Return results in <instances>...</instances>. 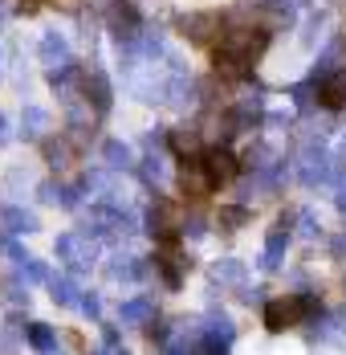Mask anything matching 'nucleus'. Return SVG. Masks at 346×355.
<instances>
[{
	"label": "nucleus",
	"mask_w": 346,
	"mask_h": 355,
	"mask_svg": "<svg viewBox=\"0 0 346 355\" xmlns=\"http://www.w3.org/2000/svg\"><path fill=\"white\" fill-rule=\"evenodd\" d=\"M82 98H86V107H94V114L102 119L110 103H114V90H110V78H106L98 66H90L86 78H82Z\"/></svg>",
	"instance_id": "nucleus-11"
},
{
	"label": "nucleus",
	"mask_w": 346,
	"mask_h": 355,
	"mask_svg": "<svg viewBox=\"0 0 346 355\" xmlns=\"http://www.w3.org/2000/svg\"><path fill=\"white\" fill-rule=\"evenodd\" d=\"M102 21L110 25V33L118 37V45L131 41L143 29V12H138V4H131V0H102Z\"/></svg>",
	"instance_id": "nucleus-7"
},
{
	"label": "nucleus",
	"mask_w": 346,
	"mask_h": 355,
	"mask_svg": "<svg viewBox=\"0 0 346 355\" xmlns=\"http://www.w3.org/2000/svg\"><path fill=\"white\" fill-rule=\"evenodd\" d=\"M204 164H208V176H212V184H216V188H224V184H233V180L241 176V164H237V155H233L228 147L208 151Z\"/></svg>",
	"instance_id": "nucleus-13"
},
{
	"label": "nucleus",
	"mask_w": 346,
	"mask_h": 355,
	"mask_svg": "<svg viewBox=\"0 0 346 355\" xmlns=\"http://www.w3.org/2000/svg\"><path fill=\"white\" fill-rule=\"evenodd\" d=\"M265 331H289L298 322L310 319V306H306V294H281V298H265Z\"/></svg>",
	"instance_id": "nucleus-2"
},
{
	"label": "nucleus",
	"mask_w": 346,
	"mask_h": 355,
	"mask_svg": "<svg viewBox=\"0 0 346 355\" xmlns=\"http://www.w3.org/2000/svg\"><path fill=\"white\" fill-rule=\"evenodd\" d=\"M233 343H237V327H233V319L212 311V315L204 319V339H200V352L220 355V352H233Z\"/></svg>",
	"instance_id": "nucleus-9"
},
{
	"label": "nucleus",
	"mask_w": 346,
	"mask_h": 355,
	"mask_svg": "<svg viewBox=\"0 0 346 355\" xmlns=\"http://www.w3.org/2000/svg\"><path fill=\"white\" fill-rule=\"evenodd\" d=\"M334 205L346 213V168H338V176H334Z\"/></svg>",
	"instance_id": "nucleus-35"
},
{
	"label": "nucleus",
	"mask_w": 346,
	"mask_h": 355,
	"mask_svg": "<svg viewBox=\"0 0 346 355\" xmlns=\"http://www.w3.org/2000/svg\"><path fill=\"white\" fill-rule=\"evenodd\" d=\"M248 220H253V209H248V205H224V209H220V229H224V233L241 229Z\"/></svg>",
	"instance_id": "nucleus-26"
},
{
	"label": "nucleus",
	"mask_w": 346,
	"mask_h": 355,
	"mask_svg": "<svg viewBox=\"0 0 346 355\" xmlns=\"http://www.w3.org/2000/svg\"><path fill=\"white\" fill-rule=\"evenodd\" d=\"M17 274H21L25 282H49V266H45L41 257H25V261L17 266Z\"/></svg>",
	"instance_id": "nucleus-28"
},
{
	"label": "nucleus",
	"mask_w": 346,
	"mask_h": 355,
	"mask_svg": "<svg viewBox=\"0 0 346 355\" xmlns=\"http://www.w3.org/2000/svg\"><path fill=\"white\" fill-rule=\"evenodd\" d=\"M8 143H12V119L0 114V147H8Z\"/></svg>",
	"instance_id": "nucleus-38"
},
{
	"label": "nucleus",
	"mask_w": 346,
	"mask_h": 355,
	"mask_svg": "<svg viewBox=\"0 0 346 355\" xmlns=\"http://www.w3.org/2000/svg\"><path fill=\"white\" fill-rule=\"evenodd\" d=\"M0 62H4V53H0Z\"/></svg>",
	"instance_id": "nucleus-43"
},
{
	"label": "nucleus",
	"mask_w": 346,
	"mask_h": 355,
	"mask_svg": "<svg viewBox=\"0 0 346 355\" xmlns=\"http://www.w3.org/2000/svg\"><path fill=\"white\" fill-rule=\"evenodd\" d=\"M0 225L12 233V237H29V233H37L41 225H37V216L33 213H25V209H17V205H8V209H0Z\"/></svg>",
	"instance_id": "nucleus-21"
},
{
	"label": "nucleus",
	"mask_w": 346,
	"mask_h": 355,
	"mask_svg": "<svg viewBox=\"0 0 346 355\" xmlns=\"http://www.w3.org/2000/svg\"><path fill=\"white\" fill-rule=\"evenodd\" d=\"M37 53H41V62H45L49 70H57V66H66V62H69V41L57 33V29H49V33H41Z\"/></svg>",
	"instance_id": "nucleus-16"
},
{
	"label": "nucleus",
	"mask_w": 346,
	"mask_h": 355,
	"mask_svg": "<svg viewBox=\"0 0 346 355\" xmlns=\"http://www.w3.org/2000/svg\"><path fill=\"white\" fill-rule=\"evenodd\" d=\"M318 107L326 110H346V73H330V78H318Z\"/></svg>",
	"instance_id": "nucleus-15"
},
{
	"label": "nucleus",
	"mask_w": 346,
	"mask_h": 355,
	"mask_svg": "<svg viewBox=\"0 0 346 355\" xmlns=\"http://www.w3.org/2000/svg\"><path fill=\"white\" fill-rule=\"evenodd\" d=\"M289 98L298 103V110H302V114H310L313 103H318V86H313V78H310V82H298V86L289 90Z\"/></svg>",
	"instance_id": "nucleus-27"
},
{
	"label": "nucleus",
	"mask_w": 346,
	"mask_h": 355,
	"mask_svg": "<svg viewBox=\"0 0 346 355\" xmlns=\"http://www.w3.org/2000/svg\"><path fill=\"white\" fill-rule=\"evenodd\" d=\"M179 188H183V196H192V200H204L208 192H216V184H212V176H208V164H200V159H183Z\"/></svg>",
	"instance_id": "nucleus-12"
},
{
	"label": "nucleus",
	"mask_w": 346,
	"mask_h": 355,
	"mask_svg": "<svg viewBox=\"0 0 346 355\" xmlns=\"http://www.w3.org/2000/svg\"><path fill=\"white\" fill-rule=\"evenodd\" d=\"M25 339H29L33 352H57V331L49 322H29L25 327Z\"/></svg>",
	"instance_id": "nucleus-25"
},
{
	"label": "nucleus",
	"mask_w": 346,
	"mask_h": 355,
	"mask_svg": "<svg viewBox=\"0 0 346 355\" xmlns=\"http://www.w3.org/2000/svg\"><path fill=\"white\" fill-rule=\"evenodd\" d=\"M21 131H25V139H41L45 131H49V110L45 107H25V114H21Z\"/></svg>",
	"instance_id": "nucleus-24"
},
{
	"label": "nucleus",
	"mask_w": 346,
	"mask_h": 355,
	"mask_svg": "<svg viewBox=\"0 0 346 355\" xmlns=\"http://www.w3.org/2000/svg\"><path fill=\"white\" fill-rule=\"evenodd\" d=\"M151 319H155V298H127L118 306V322L127 327H147Z\"/></svg>",
	"instance_id": "nucleus-19"
},
{
	"label": "nucleus",
	"mask_w": 346,
	"mask_h": 355,
	"mask_svg": "<svg viewBox=\"0 0 346 355\" xmlns=\"http://www.w3.org/2000/svg\"><path fill=\"white\" fill-rule=\"evenodd\" d=\"M8 17H12V4H8V0H0V25H4Z\"/></svg>",
	"instance_id": "nucleus-41"
},
{
	"label": "nucleus",
	"mask_w": 346,
	"mask_h": 355,
	"mask_svg": "<svg viewBox=\"0 0 346 355\" xmlns=\"http://www.w3.org/2000/svg\"><path fill=\"white\" fill-rule=\"evenodd\" d=\"M183 209L175 205V200H163V196H155L151 200V209H147V233L159 241V237H183Z\"/></svg>",
	"instance_id": "nucleus-6"
},
{
	"label": "nucleus",
	"mask_w": 346,
	"mask_h": 355,
	"mask_svg": "<svg viewBox=\"0 0 346 355\" xmlns=\"http://www.w3.org/2000/svg\"><path fill=\"white\" fill-rule=\"evenodd\" d=\"M179 33L192 45H212L216 37L224 33V17L220 12H183L179 17Z\"/></svg>",
	"instance_id": "nucleus-8"
},
{
	"label": "nucleus",
	"mask_w": 346,
	"mask_h": 355,
	"mask_svg": "<svg viewBox=\"0 0 346 355\" xmlns=\"http://www.w3.org/2000/svg\"><path fill=\"white\" fill-rule=\"evenodd\" d=\"M167 339H172V322H147V343H155V347H167Z\"/></svg>",
	"instance_id": "nucleus-32"
},
{
	"label": "nucleus",
	"mask_w": 346,
	"mask_h": 355,
	"mask_svg": "<svg viewBox=\"0 0 346 355\" xmlns=\"http://www.w3.org/2000/svg\"><path fill=\"white\" fill-rule=\"evenodd\" d=\"M102 159H106V168H110V172H131V168H138L135 151H131L122 139H106L102 143Z\"/></svg>",
	"instance_id": "nucleus-20"
},
{
	"label": "nucleus",
	"mask_w": 346,
	"mask_h": 355,
	"mask_svg": "<svg viewBox=\"0 0 346 355\" xmlns=\"http://www.w3.org/2000/svg\"><path fill=\"white\" fill-rule=\"evenodd\" d=\"M167 147H172L179 159H200V155H204V135L192 131V127H179V131L167 135Z\"/></svg>",
	"instance_id": "nucleus-17"
},
{
	"label": "nucleus",
	"mask_w": 346,
	"mask_h": 355,
	"mask_svg": "<svg viewBox=\"0 0 346 355\" xmlns=\"http://www.w3.org/2000/svg\"><path fill=\"white\" fill-rule=\"evenodd\" d=\"M57 257L69 266V274H86L98 261V249L90 233H57Z\"/></svg>",
	"instance_id": "nucleus-5"
},
{
	"label": "nucleus",
	"mask_w": 346,
	"mask_h": 355,
	"mask_svg": "<svg viewBox=\"0 0 346 355\" xmlns=\"http://www.w3.org/2000/svg\"><path fill=\"white\" fill-rule=\"evenodd\" d=\"M102 347H106V352H122V339H118V331H114V327H102Z\"/></svg>",
	"instance_id": "nucleus-36"
},
{
	"label": "nucleus",
	"mask_w": 346,
	"mask_h": 355,
	"mask_svg": "<svg viewBox=\"0 0 346 355\" xmlns=\"http://www.w3.org/2000/svg\"><path fill=\"white\" fill-rule=\"evenodd\" d=\"M155 270L163 274L167 290L183 286V274L192 270V261H188V253L179 245V237H159V245H155Z\"/></svg>",
	"instance_id": "nucleus-4"
},
{
	"label": "nucleus",
	"mask_w": 346,
	"mask_h": 355,
	"mask_svg": "<svg viewBox=\"0 0 346 355\" xmlns=\"http://www.w3.org/2000/svg\"><path fill=\"white\" fill-rule=\"evenodd\" d=\"M8 257H12V261H17V266H21V261H25V257H29V249L21 245V241H8Z\"/></svg>",
	"instance_id": "nucleus-40"
},
{
	"label": "nucleus",
	"mask_w": 346,
	"mask_h": 355,
	"mask_svg": "<svg viewBox=\"0 0 346 355\" xmlns=\"http://www.w3.org/2000/svg\"><path fill=\"white\" fill-rule=\"evenodd\" d=\"M330 257H334V261H343V266H346V233H338V237L330 241Z\"/></svg>",
	"instance_id": "nucleus-37"
},
{
	"label": "nucleus",
	"mask_w": 346,
	"mask_h": 355,
	"mask_svg": "<svg viewBox=\"0 0 346 355\" xmlns=\"http://www.w3.org/2000/svg\"><path fill=\"white\" fill-rule=\"evenodd\" d=\"M37 8H41V0H25L21 4V12H37Z\"/></svg>",
	"instance_id": "nucleus-42"
},
{
	"label": "nucleus",
	"mask_w": 346,
	"mask_h": 355,
	"mask_svg": "<svg viewBox=\"0 0 346 355\" xmlns=\"http://www.w3.org/2000/svg\"><path fill=\"white\" fill-rule=\"evenodd\" d=\"M183 237H192V241L208 237V220L200 213H188V216H183Z\"/></svg>",
	"instance_id": "nucleus-33"
},
{
	"label": "nucleus",
	"mask_w": 346,
	"mask_h": 355,
	"mask_svg": "<svg viewBox=\"0 0 346 355\" xmlns=\"http://www.w3.org/2000/svg\"><path fill=\"white\" fill-rule=\"evenodd\" d=\"M318 233H322V220H318L310 209H302V213H298V237H306V241H318Z\"/></svg>",
	"instance_id": "nucleus-29"
},
{
	"label": "nucleus",
	"mask_w": 346,
	"mask_h": 355,
	"mask_svg": "<svg viewBox=\"0 0 346 355\" xmlns=\"http://www.w3.org/2000/svg\"><path fill=\"white\" fill-rule=\"evenodd\" d=\"M293 241V220L289 216H281L273 229H269V237H265V253H261V270H281V261H285V249Z\"/></svg>",
	"instance_id": "nucleus-10"
},
{
	"label": "nucleus",
	"mask_w": 346,
	"mask_h": 355,
	"mask_svg": "<svg viewBox=\"0 0 346 355\" xmlns=\"http://www.w3.org/2000/svg\"><path fill=\"white\" fill-rule=\"evenodd\" d=\"M82 78H86V70H82V66H73V62H66V66L49 70V86L57 90V98L78 103V94H82Z\"/></svg>",
	"instance_id": "nucleus-14"
},
{
	"label": "nucleus",
	"mask_w": 346,
	"mask_h": 355,
	"mask_svg": "<svg viewBox=\"0 0 346 355\" xmlns=\"http://www.w3.org/2000/svg\"><path fill=\"white\" fill-rule=\"evenodd\" d=\"M265 49H269V29H228L216 41L212 62L224 78H253V66L261 62Z\"/></svg>",
	"instance_id": "nucleus-1"
},
{
	"label": "nucleus",
	"mask_w": 346,
	"mask_h": 355,
	"mask_svg": "<svg viewBox=\"0 0 346 355\" xmlns=\"http://www.w3.org/2000/svg\"><path fill=\"white\" fill-rule=\"evenodd\" d=\"M212 278H216V282H224V286H244L248 266L237 261V257H216V261H212Z\"/></svg>",
	"instance_id": "nucleus-22"
},
{
	"label": "nucleus",
	"mask_w": 346,
	"mask_h": 355,
	"mask_svg": "<svg viewBox=\"0 0 346 355\" xmlns=\"http://www.w3.org/2000/svg\"><path fill=\"white\" fill-rule=\"evenodd\" d=\"M25 282V278H21V274H17V278H8V282H4V298H8V302H12V306H21V302H29V286H21Z\"/></svg>",
	"instance_id": "nucleus-31"
},
{
	"label": "nucleus",
	"mask_w": 346,
	"mask_h": 355,
	"mask_svg": "<svg viewBox=\"0 0 346 355\" xmlns=\"http://www.w3.org/2000/svg\"><path fill=\"white\" fill-rule=\"evenodd\" d=\"M45 286H49V294H53L57 306H78V298H82V290H78V282L69 274H49Z\"/></svg>",
	"instance_id": "nucleus-23"
},
{
	"label": "nucleus",
	"mask_w": 346,
	"mask_h": 355,
	"mask_svg": "<svg viewBox=\"0 0 346 355\" xmlns=\"http://www.w3.org/2000/svg\"><path fill=\"white\" fill-rule=\"evenodd\" d=\"M78 143L69 139V135H57V139H45V159L53 164V172H66V168H73V159H78Z\"/></svg>",
	"instance_id": "nucleus-18"
},
{
	"label": "nucleus",
	"mask_w": 346,
	"mask_h": 355,
	"mask_svg": "<svg viewBox=\"0 0 346 355\" xmlns=\"http://www.w3.org/2000/svg\"><path fill=\"white\" fill-rule=\"evenodd\" d=\"M37 196H41L45 205H62V184H57V180H45V184H37Z\"/></svg>",
	"instance_id": "nucleus-34"
},
{
	"label": "nucleus",
	"mask_w": 346,
	"mask_h": 355,
	"mask_svg": "<svg viewBox=\"0 0 346 355\" xmlns=\"http://www.w3.org/2000/svg\"><path fill=\"white\" fill-rule=\"evenodd\" d=\"M338 176V164L322 151V143H306V151L298 155V180L306 188H322V184H334Z\"/></svg>",
	"instance_id": "nucleus-3"
},
{
	"label": "nucleus",
	"mask_w": 346,
	"mask_h": 355,
	"mask_svg": "<svg viewBox=\"0 0 346 355\" xmlns=\"http://www.w3.org/2000/svg\"><path fill=\"white\" fill-rule=\"evenodd\" d=\"M265 4H269V8H277V12H285V17H289V12H293V8H298L302 0H265Z\"/></svg>",
	"instance_id": "nucleus-39"
},
{
	"label": "nucleus",
	"mask_w": 346,
	"mask_h": 355,
	"mask_svg": "<svg viewBox=\"0 0 346 355\" xmlns=\"http://www.w3.org/2000/svg\"><path fill=\"white\" fill-rule=\"evenodd\" d=\"M78 311H82L86 319H102V298H98L94 290H82V298H78Z\"/></svg>",
	"instance_id": "nucleus-30"
}]
</instances>
